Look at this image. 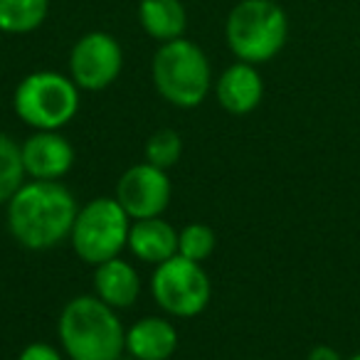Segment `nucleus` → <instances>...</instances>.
<instances>
[{
    "mask_svg": "<svg viewBox=\"0 0 360 360\" xmlns=\"http://www.w3.org/2000/svg\"><path fill=\"white\" fill-rule=\"evenodd\" d=\"M129 230L131 217L119 205V200L96 198L79 207L70 240L82 262L99 266L121 255L129 242Z\"/></svg>",
    "mask_w": 360,
    "mask_h": 360,
    "instance_id": "6",
    "label": "nucleus"
},
{
    "mask_svg": "<svg viewBox=\"0 0 360 360\" xmlns=\"http://www.w3.org/2000/svg\"><path fill=\"white\" fill-rule=\"evenodd\" d=\"M215 94L220 106L227 114L245 116L259 106L264 96V82L257 72V65L250 62H235L220 75L215 84Z\"/></svg>",
    "mask_w": 360,
    "mask_h": 360,
    "instance_id": "11",
    "label": "nucleus"
},
{
    "mask_svg": "<svg viewBox=\"0 0 360 360\" xmlns=\"http://www.w3.org/2000/svg\"><path fill=\"white\" fill-rule=\"evenodd\" d=\"M150 75L158 94L178 109L200 106L212 86L210 60L195 42L186 37L163 42L158 47Z\"/></svg>",
    "mask_w": 360,
    "mask_h": 360,
    "instance_id": "4",
    "label": "nucleus"
},
{
    "mask_svg": "<svg viewBox=\"0 0 360 360\" xmlns=\"http://www.w3.org/2000/svg\"><path fill=\"white\" fill-rule=\"evenodd\" d=\"M225 40L240 62L262 65L284 50L289 18L274 0H240L227 15Z\"/></svg>",
    "mask_w": 360,
    "mask_h": 360,
    "instance_id": "3",
    "label": "nucleus"
},
{
    "mask_svg": "<svg viewBox=\"0 0 360 360\" xmlns=\"http://www.w3.org/2000/svg\"><path fill=\"white\" fill-rule=\"evenodd\" d=\"M173 195L168 170H160L150 163L131 165L121 175L116 186V200L131 220H148L165 212Z\"/></svg>",
    "mask_w": 360,
    "mask_h": 360,
    "instance_id": "9",
    "label": "nucleus"
},
{
    "mask_svg": "<svg viewBox=\"0 0 360 360\" xmlns=\"http://www.w3.org/2000/svg\"><path fill=\"white\" fill-rule=\"evenodd\" d=\"M18 360H62V355L50 343H30L20 350Z\"/></svg>",
    "mask_w": 360,
    "mask_h": 360,
    "instance_id": "20",
    "label": "nucleus"
},
{
    "mask_svg": "<svg viewBox=\"0 0 360 360\" xmlns=\"http://www.w3.org/2000/svg\"><path fill=\"white\" fill-rule=\"evenodd\" d=\"M60 340L72 360H116L126 350L116 309L99 296H77L62 309Z\"/></svg>",
    "mask_w": 360,
    "mask_h": 360,
    "instance_id": "2",
    "label": "nucleus"
},
{
    "mask_svg": "<svg viewBox=\"0 0 360 360\" xmlns=\"http://www.w3.org/2000/svg\"><path fill=\"white\" fill-rule=\"evenodd\" d=\"M94 291L111 309H129L141 294V279L129 262L116 257L96 266Z\"/></svg>",
    "mask_w": 360,
    "mask_h": 360,
    "instance_id": "14",
    "label": "nucleus"
},
{
    "mask_svg": "<svg viewBox=\"0 0 360 360\" xmlns=\"http://www.w3.org/2000/svg\"><path fill=\"white\" fill-rule=\"evenodd\" d=\"M20 153L25 175L32 180H60L75 165V148L60 131H35Z\"/></svg>",
    "mask_w": 360,
    "mask_h": 360,
    "instance_id": "10",
    "label": "nucleus"
},
{
    "mask_svg": "<svg viewBox=\"0 0 360 360\" xmlns=\"http://www.w3.org/2000/svg\"><path fill=\"white\" fill-rule=\"evenodd\" d=\"M345 360H360V353H355V355H350V358H345Z\"/></svg>",
    "mask_w": 360,
    "mask_h": 360,
    "instance_id": "22",
    "label": "nucleus"
},
{
    "mask_svg": "<svg viewBox=\"0 0 360 360\" xmlns=\"http://www.w3.org/2000/svg\"><path fill=\"white\" fill-rule=\"evenodd\" d=\"M306 360H343V358H340L338 350L330 348V345H316V348H311Z\"/></svg>",
    "mask_w": 360,
    "mask_h": 360,
    "instance_id": "21",
    "label": "nucleus"
},
{
    "mask_svg": "<svg viewBox=\"0 0 360 360\" xmlns=\"http://www.w3.org/2000/svg\"><path fill=\"white\" fill-rule=\"evenodd\" d=\"M124 52L109 32H86L75 42L70 52V77L79 89L101 91L111 86L121 75Z\"/></svg>",
    "mask_w": 360,
    "mask_h": 360,
    "instance_id": "8",
    "label": "nucleus"
},
{
    "mask_svg": "<svg viewBox=\"0 0 360 360\" xmlns=\"http://www.w3.org/2000/svg\"><path fill=\"white\" fill-rule=\"evenodd\" d=\"M139 22L146 35L163 45V42L183 37L188 27V15L180 0H141Z\"/></svg>",
    "mask_w": 360,
    "mask_h": 360,
    "instance_id": "15",
    "label": "nucleus"
},
{
    "mask_svg": "<svg viewBox=\"0 0 360 360\" xmlns=\"http://www.w3.org/2000/svg\"><path fill=\"white\" fill-rule=\"evenodd\" d=\"M126 247L136 259L146 264H163L170 257L178 255V232L173 225H168L160 217H148V220H136L129 230V242Z\"/></svg>",
    "mask_w": 360,
    "mask_h": 360,
    "instance_id": "12",
    "label": "nucleus"
},
{
    "mask_svg": "<svg viewBox=\"0 0 360 360\" xmlns=\"http://www.w3.org/2000/svg\"><path fill=\"white\" fill-rule=\"evenodd\" d=\"M150 294L165 314L178 316V319H193L207 309L212 284L200 262H191L175 255L155 266L150 276Z\"/></svg>",
    "mask_w": 360,
    "mask_h": 360,
    "instance_id": "7",
    "label": "nucleus"
},
{
    "mask_svg": "<svg viewBox=\"0 0 360 360\" xmlns=\"http://www.w3.org/2000/svg\"><path fill=\"white\" fill-rule=\"evenodd\" d=\"M50 0H0V32L27 35L45 22Z\"/></svg>",
    "mask_w": 360,
    "mask_h": 360,
    "instance_id": "16",
    "label": "nucleus"
},
{
    "mask_svg": "<svg viewBox=\"0 0 360 360\" xmlns=\"http://www.w3.org/2000/svg\"><path fill=\"white\" fill-rule=\"evenodd\" d=\"M22 178H25V165H22L20 146L8 134H0V205L20 191Z\"/></svg>",
    "mask_w": 360,
    "mask_h": 360,
    "instance_id": "17",
    "label": "nucleus"
},
{
    "mask_svg": "<svg viewBox=\"0 0 360 360\" xmlns=\"http://www.w3.org/2000/svg\"><path fill=\"white\" fill-rule=\"evenodd\" d=\"M178 348V330L170 321L146 316L126 330V350L136 360H168Z\"/></svg>",
    "mask_w": 360,
    "mask_h": 360,
    "instance_id": "13",
    "label": "nucleus"
},
{
    "mask_svg": "<svg viewBox=\"0 0 360 360\" xmlns=\"http://www.w3.org/2000/svg\"><path fill=\"white\" fill-rule=\"evenodd\" d=\"M180 153H183V139L173 129L155 131L146 143V163L155 165L160 170L173 168L180 160Z\"/></svg>",
    "mask_w": 360,
    "mask_h": 360,
    "instance_id": "19",
    "label": "nucleus"
},
{
    "mask_svg": "<svg viewBox=\"0 0 360 360\" xmlns=\"http://www.w3.org/2000/svg\"><path fill=\"white\" fill-rule=\"evenodd\" d=\"M13 106L35 131H60L79 111V86L57 72H32L18 84Z\"/></svg>",
    "mask_w": 360,
    "mask_h": 360,
    "instance_id": "5",
    "label": "nucleus"
},
{
    "mask_svg": "<svg viewBox=\"0 0 360 360\" xmlns=\"http://www.w3.org/2000/svg\"><path fill=\"white\" fill-rule=\"evenodd\" d=\"M215 230L202 222H193L178 232V255L191 262H205L215 252Z\"/></svg>",
    "mask_w": 360,
    "mask_h": 360,
    "instance_id": "18",
    "label": "nucleus"
},
{
    "mask_svg": "<svg viewBox=\"0 0 360 360\" xmlns=\"http://www.w3.org/2000/svg\"><path fill=\"white\" fill-rule=\"evenodd\" d=\"M116 360H136V358H116Z\"/></svg>",
    "mask_w": 360,
    "mask_h": 360,
    "instance_id": "23",
    "label": "nucleus"
},
{
    "mask_svg": "<svg viewBox=\"0 0 360 360\" xmlns=\"http://www.w3.org/2000/svg\"><path fill=\"white\" fill-rule=\"evenodd\" d=\"M77 200L60 180H32L8 200V230L25 250L45 252L72 235Z\"/></svg>",
    "mask_w": 360,
    "mask_h": 360,
    "instance_id": "1",
    "label": "nucleus"
}]
</instances>
